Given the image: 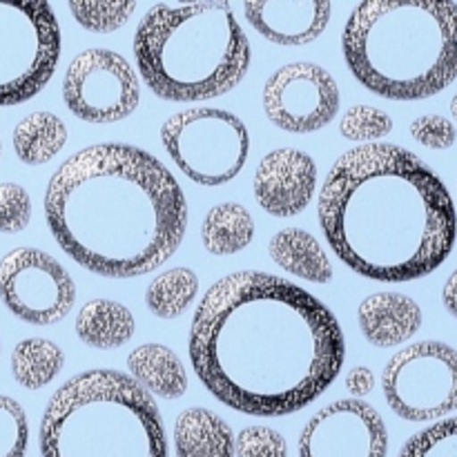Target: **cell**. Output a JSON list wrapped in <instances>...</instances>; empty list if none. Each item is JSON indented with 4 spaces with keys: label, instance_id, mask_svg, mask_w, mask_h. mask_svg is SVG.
I'll use <instances>...</instances> for the list:
<instances>
[{
    "label": "cell",
    "instance_id": "6da1fadb",
    "mask_svg": "<svg viewBox=\"0 0 457 457\" xmlns=\"http://www.w3.org/2000/svg\"><path fill=\"white\" fill-rule=\"evenodd\" d=\"M346 357L337 317L308 290L266 272H235L201 299L190 328L196 378L221 404L281 418L312 404Z\"/></svg>",
    "mask_w": 457,
    "mask_h": 457
},
{
    "label": "cell",
    "instance_id": "7a4b0ae2",
    "mask_svg": "<svg viewBox=\"0 0 457 457\" xmlns=\"http://www.w3.org/2000/svg\"><path fill=\"white\" fill-rule=\"evenodd\" d=\"M320 226L351 270L402 284L449 259L457 237L453 199L413 152L388 143L348 150L321 186Z\"/></svg>",
    "mask_w": 457,
    "mask_h": 457
},
{
    "label": "cell",
    "instance_id": "3957f363",
    "mask_svg": "<svg viewBox=\"0 0 457 457\" xmlns=\"http://www.w3.org/2000/svg\"><path fill=\"white\" fill-rule=\"evenodd\" d=\"M45 217L79 266L110 279L147 275L181 245L187 204L168 168L147 152L105 143L76 152L49 179Z\"/></svg>",
    "mask_w": 457,
    "mask_h": 457
},
{
    "label": "cell",
    "instance_id": "277c9868",
    "mask_svg": "<svg viewBox=\"0 0 457 457\" xmlns=\"http://www.w3.org/2000/svg\"><path fill=\"white\" fill-rule=\"evenodd\" d=\"M348 70L369 92L420 101L457 79V4L433 0H366L342 36Z\"/></svg>",
    "mask_w": 457,
    "mask_h": 457
},
{
    "label": "cell",
    "instance_id": "5b68a950",
    "mask_svg": "<svg viewBox=\"0 0 457 457\" xmlns=\"http://www.w3.org/2000/svg\"><path fill=\"white\" fill-rule=\"evenodd\" d=\"M134 56L159 98L208 101L244 80L250 43L230 4L159 3L138 22Z\"/></svg>",
    "mask_w": 457,
    "mask_h": 457
},
{
    "label": "cell",
    "instance_id": "8992f818",
    "mask_svg": "<svg viewBox=\"0 0 457 457\" xmlns=\"http://www.w3.org/2000/svg\"><path fill=\"white\" fill-rule=\"evenodd\" d=\"M43 457H168L154 400L129 375L87 370L62 384L40 420Z\"/></svg>",
    "mask_w": 457,
    "mask_h": 457
},
{
    "label": "cell",
    "instance_id": "52a82bcc",
    "mask_svg": "<svg viewBox=\"0 0 457 457\" xmlns=\"http://www.w3.org/2000/svg\"><path fill=\"white\" fill-rule=\"evenodd\" d=\"M61 58V27L49 3L0 0V107L34 98Z\"/></svg>",
    "mask_w": 457,
    "mask_h": 457
},
{
    "label": "cell",
    "instance_id": "ba28073f",
    "mask_svg": "<svg viewBox=\"0 0 457 457\" xmlns=\"http://www.w3.org/2000/svg\"><path fill=\"white\" fill-rule=\"evenodd\" d=\"M161 141L190 181L208 187L232 181L250 154V134L241 119L212 107L170 116L161 128Z\"/></svg>",
    "mask_w": 457,
    "mask_h": 457
},
{
    "label": "cell",
    "instance_id": "9c48e42d",
    "mask_svg": "<svg viewBox=\"0 0 457 457\" xmlns=\"http://www.w3.org/2000/svg\"><path fill=\"white\" fill-rule=\"evenodd\" d=\"M386 404L409 422H431L457 411V351L420 342L391 357L382 375Z\"/></svg>",
    "mask_w": 457,
    "mask_h": 457
},
{
    "label": "cell",
    "instance_id": "30bf717a",
    "mask_svg": "<svg viewBox=\"0 0 457 457\" xmlns=\"http://www.w3.org/2000/svg\"><path fill=\"white\" fill-rule=\"evenodd\" d=\"M62 98L80 120L116 123L137 110L141 89L132 65L120 54L85 49L67 67Z\"/></svg>",
    "mask_w": 457,
    "mask_h": 457
},
{
    "label": "cell",
    "instance_id": "8fae6325",
    "mask_svg": "<svg viewBox=\"0 0 457 457\" xmlns=\"http://www.w3.org/2000/svg\"><path fill=\"white\" fill-rule=\"evenodd\" d=\"M0 299L18 320L49 326L74 308L76 286L52 254L16 248L0 259Z\"/></svg>",
    "mask_w": 457,
    "mask_h": 457
},
{
    "label": "cell",
    "instance_id": "7c38bea8",
    "mask_svg": "<svg viewBox=\"0 0 457 457\" xmlns=\"http://www.w3.org/2000/svg\"><path fill=\"white\" fill-rule=\"evenodd\" d=\"M337 83L324 67L312 62L284 65L263 85V112L286 132H317L337 116Z\"/></svg>",
    "mask_w": 457,
    "mask_h": 457
},
{
    "label": "cell",
    "instance_id": "4fadbf2b",
    "mask_svg": "<svg viewBox=\"0 0 457 457\" xmlns=\"http://www.w3.org/2000/svg\"><path fill=\"white\" fill-rule=\"evenodd\" d=\"M388 433L378 411L339 400L312 415L299 436V457H386Z\"/></svg>",
    "mask_w": 457,
    "mask_h": 457
},
{
    "label": "cell",
    "instance_id": "5bb4252c",
    "mask_svg": "<svg viewBox=\"0 0 457 457\" xmlns=\"http://www.w3.org/2000/svg\"><path fill=\"white\" fill-rule=\"evenodd\" d=\"M317 165L306 152L284 147L263 156L254 172L257 204L272 217H295L311 204Z\"/></svg>",
    "mask_w": 457,
    "mask_h": 457
},
{
    "label": "cell",
    "instance_id": "9a60e30c",
    "mask_svg": "<svg viewBox=\"0 0 457 457\" xmlns=\"http://www.w3.org/2000/svg\"><path fill=\"white\" fill-rule=\"evenodd\" d=\"M250 25L277 45H308L320 38L330 21V3L320 0H259L245 3Z\"/></svg>",
    "mask_w": 457,
    "mask_h": 457
},
{
    "label": "cell",
    "instance_id": "2e32d148",
    "mask_svg": "<svg viewBox=\"0 0 457 457\" xmlns=\"http://www.w3.org/2000/svg\"><path fill=\"white\" fill-rule=\"evenodd\" d=\"M364 337L378 348H391L413 337L422 326V311L402 293H375L357 311Z\"/></svg>",
    "mask_w": 457,
    "mask_h": 457
},
{
    "label": "cell",
    "instance_id": "e0dca14e",
    "mask_svg": "<svg viewBox=\"0 0 457 457\" xmlns=\"http://www.w3.org/2000/svg\"><path fill=\"white\" fill-rule=\"evenodd\" d=\"M174 449L177 457H237V437L212 411L187 409L174 424Z\"/></svg>",
    "mask_w": 457,
    "mask_h": 457
},
{
    "label": "cell",
    "instance_id": "ac0fdd59",
    "mask_svg": "<svg viewBox=\"0 0 457 457\" xmlns=\"http://www.w3.org/2000/svg\"><path fill=\"white\" fill-rule=\"evenodd\" d=\"M270 257L290 275L312 284H328L333 279V266L320 241L302 228H286L270 239Z\"/></svg>",
    "mask_w": 457,
    "mask_h": 457
},
{
    "label": "cell",
    "instance_id": "d6986e66",
    "mask_svg": "<svg viewBox=\"0 0 457 457\" xmlns=\"http://www.w3.org/2000/svg\"><path fill=\"white\" fill-rule=\"evenodd\" d=\"M128 369L134 382L163 400H179L187 391L186 369L168 346H159V344L138 346L128 357Z\"/></svg>",
    "mask_w": 457,
    "mask_h": 457
},
{
    "label": "cell",
    "instance_id": "ffe728a7",
    "mask_svg": "<svg viewBox=\"0 0 457 457\" xmlns=\"http://www.w3.org/2000/svg\"><path fill=\"white\" fill-rule=\"evenodd\" d=\"M134 317L123 303L94 299L80 308L76 317V335L87 346L112 351L128 344L134 335Z\"/></svg>",
    "mask_w": 457,
    "mask_h": 457
},
{
    "label": "cell",
    "instance_id": "44dd1931",
    "mask_svg": "<svg viewBox=\"0 0 457 457\" xmlns=\"http://www.w3.org/2000/svg\"><path fill=\"white\" fill-rule=\"evenodd\" d=\"M254 237L253 214L239 204L214 205L201 223V239L208 253L226 257L248 248Z\"/></svg>",
    "mask_w": 457,
    "mask_h": 457
},
{
    "label": "cell",
    "instance_id": "7402d4cb",
    "mask_svg": "<svg viewBox=\"0 0 457 457\" xmlns=\"http://www.w3.org/2000/svg\"><path fill=\"white\" fill-rule=\"evenodd\" d=\"M67 143V128L52 112H34L13 129V150L27 165L52 161Z\"/></svg>",
    "mask_w": 457,
    "mask_h": 457
},
{
    "label": "cell",
    "instance_id": "603a6c76",
    "mask_svg": "<svg viewBox=\"0 0 457 457\" xmlns=\"http://www.w3.org/2000/svg\"><path fill=\"white\" fill-rule=\"evenodd\" d=\"M62 364H65V355L49 339H22L12 353L13 379L29 391H38V388L47 386L52 379H56V375L62 370Z\"/></svg>",
    "mask_w": 457,
    "mask_h": 457
},
{
    "label": "cell",
    "instance_id": "cb8c5ba5",
    "mask_svg": "<svg viewBox=\"0 0 457 457\" xmlns=\"http://www.w3.org/2000/svg\"><path fill=\"white\" fill-rule=\"evenodd\" d=\"M199 293V277L190 268L165 270L147 286L145 303L150 312L161 320L181 317Z\"/></svg>",
    "mask_w": 457,
    "mask_h": 457
},
{
    "label": "cell",
    "instance_id": "d4e9b609",
    "mask_svg": "<svg viewBox=\"0 0 457 457\" xmlns=\"http://www.w3.org/2000/svg\"><path fill=\"white\" fill-rule=\"evenodd\" d=\"M70 12L80 27L96 34H107L123 27L137 12V3L123 0H71Z\"/></svg>",
    "mask_w": 457,
    "mask_h": 457
},
{
    "label": "cell",
    "instance_id": "484cf974",
    "mask_svg": "<svg viewBox=\"0 0 457 457\" xmlns=\"http://www.w3.org/2000/svg\"><path fill=\"white\" fill-rule=\"evenodd\" d=\"M391 116L370 105L351 107L342 116V120H339V132H342L344 138H348L353 143H366V145H369V141H378V138H384L386 134H391Z\"/></svg>",
    "mask_w": 457,
    "mask_h": 457
},
{
    "label": "cell",
    "instance_id": "4316f807",
    "mask_svg": "<svg viewBox=\"0 0 457 457\" xmlns=\"http://www.w3.org/2000/svg\"><path fill=\"white\" fill-rule=\"evenodd\" d=\"M397 457H457V418L415 433Z\"/></svg>",
    "mask_w": 457,
    "mask_h": 457
},
{
    "label": "cell",
    "instance_id": "83f0119b",
    "mask_svg": "<svg viewBox=\"0 0 457 457\" xmlns=\"http://www.w3.org/2000/svg\"><path fill=\"white\" fill-rule=\"evenodd\" d=\"M29 446V424L22 406L0 395V457H25Z\"/></svg>",
    "mask_w": 457,
    "mask_h": 457
},
{
    "label": "cell",
    "instance_id": "f1b7e54d",
    "mask_svg": "<svg viewBox=\"0 0 457 457\" xmlns=\"http://www.w3.org/2000/svg\"><path fill=\"white\" fill-rule=\"evenodd\" d=\"M31 219V199L18 183H0V232L16 235Z\"/></svg>",
    "mask_w": 457,
    "mask_h": 457
},
{
    "label": "cell",
    "instance_id": "f546056e",
    "mask_svg": "<svg viewBox=\"0 0 457 457\" xmlns=\"http://www.w3.org/2000/svg\"><path fill=\"white\" fill-rule=\"evenodd\" d=\"M237 457H288V445L275 428L248 427L237 436Z\"/></svg>",
    "mask_w": 457,
    "mask_h": 457
},
{
    "label": "cell",
    "instance_id": "4dcf8cb0",
    "mask_svg": "<svg viewBox=\"0 0 457 457\" xmlns=\"http://www.w3.org/2000/svg\"><path fill=\"white\" fill-rule=\"evenodd\" d=\"M411 137L418 143H422L424 147H431V150H449L455 143L457 132L455 125L449 119H445V116L427 114L413 120Z\"/></svg>",
    "mask_w": 457,
    "mask_h": 457
},
{
    "label": "cell",
    "instance_id": "1f68e13d",
    "mask_svg": "<svg viewBox=\"0 0 457 457\" xmlns=\"http://www.w3.org/2000/svg\"><path fill=\"white\" fill-rule=\"evenodd\" d=\"M346 388L357 397H364L369 395V393H373L375 388L373 370H369L366 366H355V369L346 375Z\"/></svg>",
    "mask_w": 457,
    "mask_h": 457
},
{
    "label": "cell",
    "instance_id": "d6a6232c",
    "mask_svg": "<svg viewBox=\"0 0 457 457\" xmlns=\"http://www.w3.org/2000/svg\"><path fill=\"white\" fill-rule=\"evenodd\" d=\"M442 302H445L446 311L457 320V268L453 270V275L446 279L445 290H442Z\"/></svg>",
    "mask_w": 457,
    "mask_h": 457
},
{
    "label": "cell",
    "instance_id": "836d02e7",
    "mask_svg": "<svg viewBox=\"0 0 457 457\" xmlns=\"http://www.w3.org/2000/svg\"><path fill=\"white\" fill-rule=\"evenodd\" d=\"M451 114H453V119L457 120V92H455V96L451 98Z\"/></svg>",
    "mask_w": 457,
    "mask_h": 457
}]
</instances>
